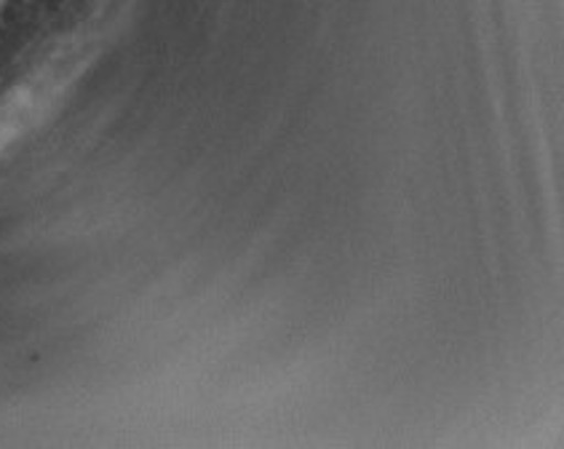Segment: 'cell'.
I'll list each match as a JSON object with an SVG mask.
<instances>
[{
    "label": "cell",
    "instance_id": "cell-1",
    "mask_svg": "<svg viewBox=\"0 0 564 449\" xmlns=\"http://www.w3.org/2000/svg\"><path fill=\"white\" fill-rule=\"evenodd\" d=\"M59 91V84L46 78L41 84L19 86L0 99V155L46 121Z\"/></svg>",
    "mask_w": 564,
    "mask_h": 449
}]
</instances>
